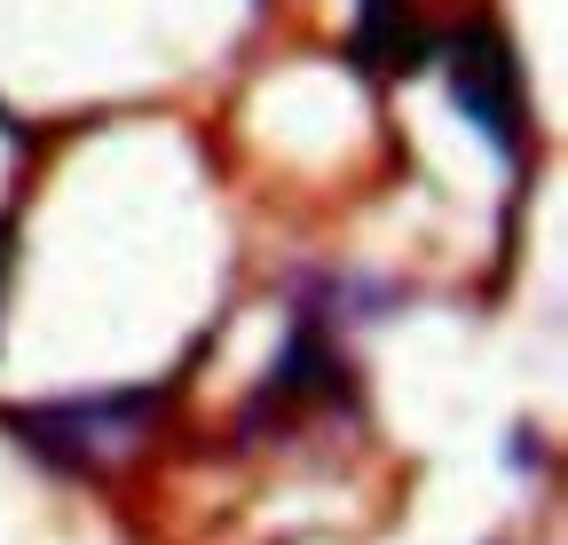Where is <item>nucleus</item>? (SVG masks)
<instances>
[{"label":"nucleus","instance_id":"obj_2","mask_svg":"<svg viewBox=\"0 0 568 545\" xmlns=\"http://www.w3.org/2000/svg\"><path fill=\"white\" fill-rule=\"evenodd\" d=\"M443 80H450L458 119L506 166H521V151H529V88H521V55H514L506 24H489V17L481 24H458L443 40Z\"/></svg>","mask_w":568,"mask_h":545},{"label":"nucleus","instance_id":"obj_5","mask_svg":"<svg viewBox=\"0 0 568 545\" xmlns=\"http://www.w3.org/2000/svg\"><path fill=\"white\" fill-rule=\"evenodd\" d=\"M0 134H17V119H9V111H0Z\"/></svg>","mask_w":568,"mask_h":545},{"label":"nucleus","instance_id":"obj_4","mask_svg":"<svg viewBox=\"0 0 568 545\" xmlns=\"http://www.w3.org/2000/svg\"><path fill=\"white\" fill-rule=\"evenodd\" d=\"M9 245H17V230L0 222V285H9Z\"/></svg>","mask_w":568,"mask_h":545},{"label":"nucleus","instance_id":"obj_1","mask_svg":"<svg viewBox=\"0 0 568 545\" xmlns=\"http://www.w3.org/2000/svg\"><path fill=\"white\" fill-rule=\"evenodd\" d=\"M166 412L159 387H95V395H55V403H17L9 435L48 458L55 474H103L119 451H134L151 435V420Z\"/></svg>","mask_w":568,"mask_h":545},{"label":"nucleus","instance_id":"obj_3","mask_svg":"<svg viewBox=\"0 0 568 545\" xmlns=\"http://www.w3.org/2000/svg\"><path fill=\"white\" fill-rule=\"evenodd\" d=\"M395 40H403V0H355V63H364V72L403 63Z\"/></svg>","mask_w":568,"mask_h":545}]
</instances>
